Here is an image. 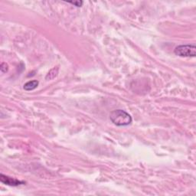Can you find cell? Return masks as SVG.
<instances>
[{
	"instance_id": "cell-3",
	"label": "cell",
	"mask_w": 196,
	"mask_h": 196,
	"mask_svg": "<svg viewBox=\"0 0 196 196\" xmlns=\"http://www.w3.org/2000/svg\"><path fill=\"white\" fill-rule=\"evenodd\" d=\"M0 181H1L2 183L5 184V185H9V186H18V185H24V184H25V182H23V181L18 180L16 179L12 178V177L3 175V174H1V175H0Z\"/></svg>"
},
{
	"instance_id": "cell-7",
	"label": "cell",
	"mask_w": 196,
	"mask_h": 196,
	"mask_svg": "<svg viewBox=\"0 0 196 196\" xmlns=\"http://www.w3.org/2000/svg\"><path fill=\"white\" fill-rule=\"evenodd\" d=\"M68 3H70V4H72L74 5V6H77V7H81V6H82L83 5V2L82 1H74V2H67Z\"/></svg>"
},
{
	"instance_id": "cell-1",
	"label": "cell",
	"mask_w": 196,
	"mask_h": 196,
	"mask_svg": "<svg viewBox=\"0 0 196 196\" xmlns=\"http://www.w3.org/2000/svg\"><path fill=\"white\" fill-rule=\"evenodd\" d=\"M110 119L117 126H126L132 123L131 116L123 110H115L110 114Z\"/></svg>"
},
{
	"instance_id": "cell-6",
	"label": "cell",
	"mask_w": 196,
	"mask_h": 196,
	"mask_svg": "<svg viewBox=\"0 0 196 196\" xmlns=\"http://www.w3.org/2000/svg\"><path fill=\"white\" fill-rule=\"evenodd\" d=\"M0 69H1L2 73H6V72L8 71V66L6 63H2L1 64V67H0Z\"/></svg>"
},
{
	"instance_id": "cell-2",
	"label": "cell",
	"mask_w": 196,
	"mask_h": 196,
	"mask_svg": "<svg viewBox=\"0 0 196 196\" xmlns=\"http://www.w3.org/2000/svg\"><path fill=\"white\" fill-rule=\"evenodd\" d=\"M174 53L180 57H195L196 47L194 45H182L175 48Z\"/></svg>"
},
{
	"instance_id": "cell-4",
	"label": "cell",
	"mask_w": 196,
	"mask_h": 196,
	"mask_svg": "<svg viewBox=\"0 0 196 196\" xmlns=\"http://www.w3.org/2000/svg\"><path fill=\"white\" fill-rule=\"evenodd\" d=\"M38 84H39V82L36 80L30 81L25 83L24 84V89L27 91H33L35 88H37V87L38 86Z\"/></svg>"
},
{
	"instance_id": "cell-5",
	"label": "cell",
	"mask_w": 196,
	"mask_h": 196,
	"mask_svg": "<svg viewBox=\"0 0 196 196\" xmlns=\"http://www.w3.org/2000/svg\"><path fill=\"white\" fill-rule=\"evenodd\" d=\"M57 73H58V68H57V67L55 68H55L51 69V70L48 72V74H47L45 78H46L47 80H51V79H54L57 75Z\"/></svg>"
}]
</instances>
